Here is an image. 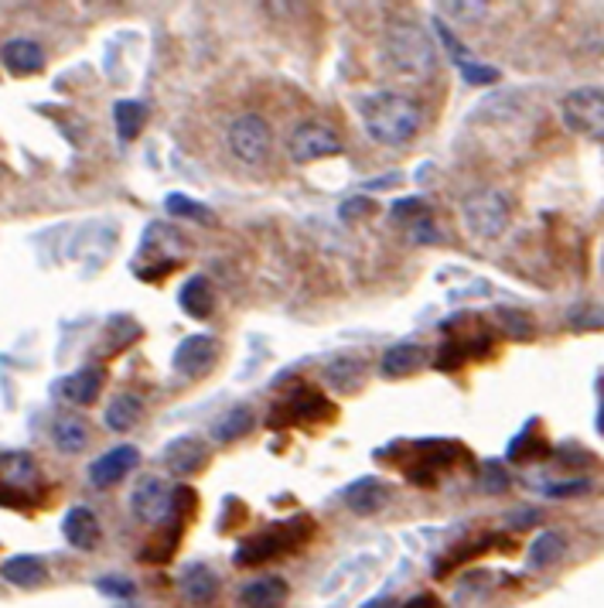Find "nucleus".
<instances>
[{
  "mask_svg": "<svg viewBox=\"0 0 604 608\" xmlns=\"http://www.w3.org/2000/svg\"><path fill=\"white\" fill-rule=\"evenodd\" d=\"M359 113H362V124H365V134L380 140L386 148H400L407 140L416 137L424 124V110L416 106L410 97H400V92H373V97H365L359 103Z\"/></svg>",
  "mask_w": 604,
  "mask_h": 608,
  "instance_id": "1",
  "label": "nucleus"
},
{
  "mask_svg": "<svg viewBox=\"0 0 604 608\" xmlns=\"http://www.w3.org/2000/svg\"><path fill=\"white\" fill-rule=\"evenodd\" d=\"M383 59L393 73L400 76H430L437 68V49L434 41L427 38V31L421 25H413V21H397V25L386 28L383 38Z\"/></svg>",
  "mask_w": 604,
  "mask_h": 608,
  "instance_id": "2",
  "label": "nucleus"
},
{
  "mask_svg": "<svg viewBox=\"0 0 604 608\" xmlns=\"http://www.w3.org/2000/svg\"><path fill=\"white\" fill-rule=\"evenodd\" d=\"M509 216H513V205L499 189H478L461 202V219L478 240H499L509 226Z\"/></svg>",
  "mask_w": 604,
  "mask_h": 608,
  "instance_id": "3",
  "label": "nucleus"
},
{
  "mask_svg": "<svg viewBox=\"0 0 604 608\" xmlns=\"http://www.w3.org/2000/svg\"><path fill=\"white\" fill-rule=\"evenodd\" d=\"M311 530H314V523L305 520V517L287 523V527H270L267 533L249 536V541H243L236 547V565L253 568V565H264V560H273V557H281L287 550H297L311 536Z\"/></svg>",
  "mask_w": 604,
  "mask_h": 608,
  "instance_id": "4",
  "label": "nucleus"
},
{
  "mask_svg": "<svg viewBox=\"0 0 604 608\" xmlns=\"http://www.w3.org/2000/svg\"><path fill=\"white\" fill-rule=\"evenodd\" d=\"M226 144H229V154L240 161L246 168H257L270 157V148H273V134H270V124L264 121L260 113H240L232 116L229 127H226Z\"/></svg>",
  "mask_w": 604,
  "mask_h": 608,
  "instance_id": "5",
  "label": "nucleus"
},
{
  "mask_svg": "<svg viewBox=\"0 0 604 608\" xmlns=\"http://www.w3.org/2000/svg\"><path fill=\"white\" fill-rule=\"evenodd\" d=\"M561 116L567 130L588 137V140H604V92L601 89H574L561 100Z\"/></svg>",
  "mask_w": 604,
  "mask_h": 608,
  "instance_id": "6",
  "label": "nucleus"
},
{
  "mask_svg": "<svg viewBox=\"0 0 604 608\" xmlns=\"http://www.w3.org/2000/svg\"><path fill=\"white\" fill-rule=\"evenodd\" d=\"M175 489L160 479H141L130 493V509L144 527H168L175 520Z\"/></svg>",
  "mask_w": 604,
  "mask_h": 608,
  "instance_id": "7",
  "label": "nucleus"
},
{
  "mask_svg": "<svg viewBox=\"0 0 604 608\" xmlns=\"http://www.w3.org/2000/svg\"><path fill=\"white\" fill-rule=\"evenodd\" d=\"M287 154L294 165H314V161H321V157L342 154V140H338V134H332L321 124H300L287 140Z\"/></svg>",
  "mask_w": 604,
  "mask_h": 608,
  "instance_id": "8",
  "label": "nucleus"
},
{
  "mask_svg": "<svg viewBox=\"0 0 604 608\" xmlns=\"http://www.w3.org/2000/svg\"><path fill=\"white\" fill-rule=\"evenodd\" d=\"M219 359V339L216 335H189V339H181L178 349H175V372L184 380H195L202 377V372H208L216 366Z\"/></svg>",
  "mask_w": 604,
  "mask_h": 608,
  "instance_id": "9",
  "label": "nucleus"
},
{
  "mask_svg": "<svg viewBox=\"0 0 604 608\" xmlns=\"http://www.w3.org/2000/svg\"><path fill=\"white\" fill-rule=\"evenodd\" d=\"M137 465H141V452L133 444H116V448L103 452L97 461L89 465V485L92 489H110L124 476H130Z\"/></svg>",
  "mask_w": 604,
  "mask_h": 608,
  "instance_id": "10",
  "label": "nucleus"
},
{
  "mask_svg": "<svg viewBox=\"0 0 604 608\" xmlns=\"http://www.w3.org/2000/svg\"><path fill=\"white\" fill-rule=\"evenodd\" d=\"M342 499L356 517H376V512L389 503V485L376 476H365V479H356L352 485H348Z\"/></svg>",
  "mask_w": 604,
  "mask_h": 608,
  "instance_id": "11",
  "label": "nucleus"
},
{
  "mask_svg": "<svg viewBox=\"0 0 604 608\" xmlns=\"http://www.w3.org/2000/svg\"><path fill=\"white\" fill-rule=\"evenodd\" d=\"M0 62L11 76H35L44 68V49L35 38H11L0 49Z\"/></svg>",
  "mask_w": 604,
  "mask_h": 608,
  "instance_id": "12",
  "label": "nucleus"
},
{
  "mask_svg": "<svg viewBox=\"0 0 604 608\" xmlns=\"http://www.w3.org/2000/svg\"><path fill=\"white\" fill-rule=\"evenodd\" d=\"M62 533H65L68 547H76V550H97L100 547V536H103L97 512L86 509V506H73V509L65 512Z\"/></svg>",
  "mask_w": 604,
  "mask_h": 608,
  "instance_id": "13",
  "label": "nucleus"
},
{
  "mask_svg": "<svg viewBox=\"0 0 604 608\" xmlns=\"http://www.w3.org/2000/svg\"><path fill=\"white\" fill-rule=\"evenodd\" d=\"M165 461H168V469L175 476H195L198 469H205V461H208V448H205V441L195 438V434H181L175 438L168 448H165Z\"/></svg>",
  "mask_w": 604,
  "mask_h": 608,
  "instance_id": "14",
  "label": "nucleus"
},
{
  "mask_svg": "<svg viewBox=\"0 0 604 608\" xmlns=\"http://www.w3.org/2000/svg\"><path fill=\"white\" fill-rule=\"evenodd\" d=\"M178 592L184 595V601L189 605H213L216 595H219V578L213 574V568L208 565H192L184 568L181 578H178Z\"/></svg>",
  "mask_w": 604,
  "mask_h": 608,
  "instance_id": "15",
  "label": "nucleus"
},
{
  "mask_svg": "<svg viewBox=\"0 0 604 608\" xmlns=\"http://www.w3.org/2000/svg\"><path fill=\"white\" fill-rule=\"evenodd\" d=\"M421 366H427V349L413 345V342H397V345L383 353L380 372L386 380H403V377H410V372L421 369Z\"/></svg>",
  "mask_w": 604,
  "mask_h": 608,
  "instance_id": "16",
  "label": "nucleus"
},
{
  "mask_svg": "<svg viewBox=\"0 0 604 608\" xmlns=\"http://www.w3.org/2000/svg\"><path fill=\"white\" fill-rule=\"evenodd\" d=\"M103 383H106V372L100 366H82L73 372V377L62 380V396L76 407H89L100 396Z\"/></svg>",
  "mask_w": 604,
  "mask_h": 608,
  "instance_id": "17",
  "label": "nucleus"
},
{
  "mask_svg": "<svg viewBox=\"0 0 604 608\" xmlns=\"http://www.w3.org/2000/svg\"><path fill=\"white\" fill-rule=\"evenodd\" d=\"M0 578L14 584V588H38V584L49 581V568L35 554H14L0 565Z\"/></svg>",
  "mask_w": 604,
  "mask_h": 608,
  "instance_id": "18",
  "label": "nucleus"
},
{
  "mask_svg": "<svg viewBox=\"0 0 604 608\" xmlns=\"http://www.w3.org/2000/svg\"><path fill=\"white\" fill-rule=\"evenodd\" d=\"M287 601V581L267 574V578H253L243 584L240 605L243 608H281Z\"/></svg>",
  "mask_w": 604,
  "mask_h": 608,
  "instance_id": "19",
  "label": "nucleus"
},
{
  "mask_svg": "<svg viewBox=\"0 0 604 608\" xmlns=\"http://www.w3.org/2000/svg\"><path fill=\"white\" fill-rule=\"evenodd\" d=\"M178 304H181V312L184 315H192V318H208L216 312V291H213V280L208 277H202V274H195V277H189L181 284V291H178Z\"/></svg>",
  "mask_w": 604,
  "mask_h": 608,
  "instance_id": "20",
  "label": "nucleus"
},
{
  "mask_svg": "<svg viewBox=\"0 0 604 608\" xmlns=\"http://www.w3.org/2000/svg\"><path fill=\"white\" fill-rule=\"evenodd\" d=\"M144 417V401L137 393H116L103 410V425L116 434L137 428V420Z\"/></svg>",
  "mask_w": 604,
  "mask_h": 608,
  "instance_id": "21",
  "label": "nucleus"
},
{
  "mask_svg": "<svg viewBox=\"0 0 604 608\" xmlns=\"http://www.w3.org/2000/svg\"><path fill=\"white\" fill-rule=\"evenodd\" d=\"M253 428H257V414H253V407L236 404V407H229L226 414H219V420L213 425V438H216L219 444H236V441H243Z\"/></svg>",
  "mask_w": 604,
  "mask_h": 608,
  "instance_id": "22",
  "label": "nucleus"
},
{
  "mask_svg": "<svg viewBox=\"0 0 604 608\" xmlns=\"http://www.w3.org/2000/svg\"><path fill=\"white\" fill-rule=\"evenodd\" d=\"M332 414V404L324 401V396L318 390H308V387H300L287 407L281 410H273V425H281V417H297V420H318V417H329Z\"/></svg>",
  "mask_w": 604,
  "mask_h": 608,
  "instance_id": "23",
  "label": "nucleus"
},
{
  "mask_svg": "<svg viewBox=\"0 0 604 608\" xmlns=\"http://www.w3.org/2000/svg\"><path fill=\"white\" fill-rule=\"evenodd\" d=\"M52 444L62 455H79L86 444H89V428L86 420L76 414H62L55 425H52Z\"/></svg>",
  "mask_w": 604,
  "mask_h": 608,
  "instance_id": "24",
  "label": "nucleus"
},
{
  "mask_svg": "<svg viewBox=\"0 0 604 608\" xmlns=\"http://www.w3.org/2000/svg\"><path fill=\"white\" fill-rule=\"evenodd\" d=\"M567 544H564V536L561 533H553V530H543L537 541L529 544V557H526V565L529 571H543L550 565H556V560L564 557Z\"/></svg>",
  "mask_w": 604,
  "mask_h": 608,
  "instance_id": "25",
  "label": "nucleus"
},
{
  "mask_svg": "<svg viewBox=\"0 0 604 608\" xmlns=\"http://www.w3.org/2000/svg\"><path fill=\"white\" fill-rule=\"evenodd\" d=\"M144 121H147V110L137 103V100H120L113 106V124H116V137L124 140V144H130V140H137V134L144 130Z\"/></svg>",
  "mask_w": 604,
  "mask_h": 608,
  "instance_id": "26",
  "label": "nucleus"
},
{
  "mask_svg": "<svg viewBox=\"0 0 604 608\" xmlns=\"http://www.w3.org/2000/svg\"><path fill=\"white\" fill-rule=\"evenodd\" d=\"M38 476V465L31 455H4L0 458V482H4L11 489V496H14V489H25L31 479Z\"/></svg>",
  "mask_w": 604,
  "mask_h": 608,
  "instance_id": "27",
  "label": "nucleus"
},
{
  "mask_svg": "<svg viewBox=\"0 0 604 608\" xmlns=\"http://www.w3.org/2000/svg\"><path fill=\"white\" fill-rule=\"evenodd\" d=\"M324 377H329V383L338 390V393H352L362 380V359L356 356H342L335 359L329 369H324Z\"/></svg>",
  "mask_w": 604,
  "mask_h": 608,
  "instance_id": "28",
  "label": "nucleus"
},
{
  "mask_svg": "<svg viewBox=\"0 0 604 608\" xmlns=\"http://www.w3.org/2000/svg\"><path fill=\"white\" fill-rule=\"evenodd\" d=\"M165 208H168L171 216H178V219H192V223L216 226V216L208 213V208H205L202 202H192L189 195H178V192H171V195L165 199Z\"/></svg>",
  "mask_w": 604,
  "mask_h": 608,
  "instance_id": "29",
  "label": "nucleus"
},
{
  "mask_svg": "<svg viewBox=\"0 0 604 608\" xmlns=\"http://www.w3.org/2000/svg\"><path fill=\"white\" fill-rule=\"evenodd\" d=\"M496 318H499V325L505 329V335H513V339H532V318L526 315V312H516V308H499L496 312Z\"/></svg>",
  "mask_w": 604,
  "mask_h": 608,
  "instance_id": "30",
  "label": "nucleus"
},
{
  "mask_svg": "<svg viewBox=\"0 0 604 608\" xmlns=\"http://www.w3.org/2000/svg\"><path fill=\"white\" fill-rule=\"evenodd\" d=\"M570 329L577 332H588V329H604V308H597V304H577V308L567 315Z\"/></svg>",
  "mask_w": 604,
  "mask_h": 608,
  "instance_id": "31",
  "label": "nucleus"
},
{
  "mask_svg": "<svg viewBox=\"0 0 604 608\" xmlns=\"http://www.w3.org/2000/svg\"><path fill=\"white\" fill-rule=\"evenodd\" d=\"M373 213H376V202H373V199H362V195L345 199V202L338 205L342 223H356V219H365V216H373Z\"/></svg>",
  "mask_w": 604,
  "mask_h": 608,
  "instance_id": "32",
  "label": "nucleus"
},
{
  "mask_svg": "<svg viewBox=\"0 0 604 608\" xmlns=\"http://www.w3.org/2000/svg\"><path fill=\"white\" fill-rule=\"evenodd\" d=\"M461 79L468 83V86H489V83L499 79V68L481 65V62H464L461 65Z\"/></svg>",
  "mask_w": 604,
  "mask_h": 608,
  "instance_id": "33",
  "label": "nucleus"
},
{
  "mask_svg": "<svg viewBox=\"0 0 604 608\" xmlns=\"http://www.w3.org/2000/svg\"><path fill=\"white\" fill-rule=\"evenodd\" d=\"M389 216L397 223H416L421 216H427V205H424V199H400L397 205H393Z\"/></svg>",
  "mask_w": 604,
  "mask_h": 608,
  "instance_id": "34",
  "label": "nucleus"
},
{
  "mask_svg": "<svg viewBox=\"0 0 604 608\" xmlns=\"http://www.w3.org/2000/svg\"><path fill=\"white\" fill-rule=\"evenodd\" d=\"M410 240H413V243H421V246H427V243H440L437 223H434L430 216H421L416 223H410Z\"/></svg>",
  "mask_w": 604,
  "mask_h": 608,
  "instance_id": "35",
  "label": "nucleus"
},
{
  "mask_svg": "<svg viewBox=\"0 0 604 608\" xmlns=\"http://www.w3.org/2000/svg\"><path fill=\"white\" fill-rule=\"evenodd\" d=\"M481 489H485V493H496V496L505 493V489H509V476H505V469H502L499 461H489V465H485Z\"/></svg>",
  "mask_w": 604,
  "mask_h": 608,
  "instance_id": "36",
  "label": "nucleus"
},
{
  "mask_svg": "<svg viewBox=\"0 0 604 608\" xmlns=\"http://www.w3.org/2000/svg\"><path fill=\"white\" fill-rule=\"evenodd\" d=\"M588 482L584 479H574V482H553V485H547L543 493L550 496V499H567V496H584L588 493Z\"/></svg>",
  "mask_w": 604,
  "mask_h": 608,
  "instance_id": "37",
  "label": "nucleus"
},
{
  "mask_svg": "<svg viewBox=\"0 0 604 608\" xmlns=\"http://www.w3.org/2000/svg\"><path fill=\"white\" fill-rule=\"evenodd\" d=\"M97 588H100L103 595L130 598V595H133V581H127V578H116V574H106V578H100V581H97Z\"/></svg>",
  "mask_w": 604,
  "mask_h": 608,
  "instance_id": "38",
  "label": "nucleus"
},
{
  "mask_svg": "<svg viewBox=\"0 0 604 608\" xmlns=\"http://www.w3.org/2000/svg\"><path fill=\"white\" fill-rule=\"evenodd\" d=\"M448 11H451V14H468V11L481 14V11H485V4H448Z\"/></svg>",
  "mask_w": 604,
  "mask_h": 608,
  "instance_id": "39",
  "label": "nucleus"
},
{
  "mask_svg": "<svg viewBox=\"0 0 604 608\" xmlns=\"http://www.w3.org/2000/svg\"><path fill=\"white\" fill-rule=\"evenodd\" d=\"M403 608H437V601L424 595V598H413V601H407Z\"/></svg>",
  "mask_w": 604,
  "mask_h": 608,
  "instance_id": "40",
  "label": "nucleus"
}]
</instances>
